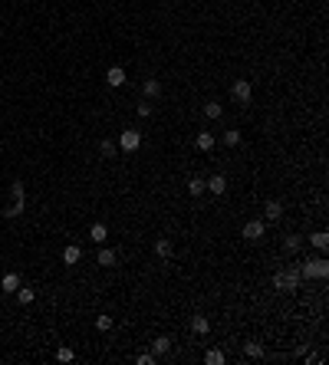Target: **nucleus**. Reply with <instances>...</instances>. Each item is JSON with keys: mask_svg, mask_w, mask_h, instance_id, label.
<instances>
[{"mask_svg": "<svg viewBox=\"0 0 329 365\" xmlns=\"http://www.w3.org/2000/svg\"><path fill=\"white\" fill-rule=\"evenodd\" d=\"M296 270H300V277H306V280H326V277H329V263H326V257H313V260L300 263Z\"/></svg>", "mask_w": 329, "mask_h": 365, "instance_id": "f257e3e1", "label": "nucleus"}, {"mask_svg": "<svg viewBox=\"0 0 329 365\" xmlns=\"http://www.w3.org/2000/svg\"><path fill=\"white\" fill-rule=\"evenodd\" d=\"M274 286H277V290H286V293L300 290V270H296V266H290V270L277 273V277H274Z\"/></svg>", "mask_w": 329, "mask_h": 365, "instance_id": "f03ea898", "label": "nucleus"}, {"mask_svg": "<svg viewBox=\"0 0 329 365\" xmlns=\"http://www.w3.org/2000/svg\"><path fill=\"white\" fill-rule=\"evenodd\" d=\"M230 99L247 105L250 99H254V82L250 79H234V86H230Z\"/></svg>", "mask_w": 329, "mask_h": 365, "instance_id": "7ed1b4c3", "label": "nucleus"}, {"mask_svg": "<svg viewBox=\"0 0 329 365\" xmlns=\"http://www.w3.org/2000/svg\"><path fill=\"white\" fill-rule=\"evenodd\" d=\"M118 148H122L125 155L138 151V148H142V132H138V129H125L122 135H118Z\"/></svg>", "mask_w": 329, "mask_h": 365, "instance_id": "20e7f679", "label": "nucleus"}, {"mask_svg": "<svg viewBox=\"0 0 329 365\" xmlns=\"http://www.w3.org/2000/svg\"><path fill=\"white\" fill-rule=\"evenodd\" d=\"M263 230H267V227H263V221H247V224H244V237H247V240H260Z\"/></svg>", "mask_w": 329, "mask_h": 365, "instance_id": "39448f33", "label": "nucleus"}, {"mask_svg": "<svg viewBox=\"0 0 329 365\" xmlns=\"http://www.w3.org/2000/svg\"><path fill=\"white\" fill-rule=\"evenodd\" d=\"M204 188L211 194H224V191H227V178H224V174H211V178L204 181Z\"/></svg>", "mask_w": 329, "mask_h": 365, "instance_id": "423d86ee", "label": "nucleus"}, {"mask_svg": "<svg viewBox=\"0 0 329 365\" xmlns=\"http://www.w3.org/2000/svg\"><path fill=\"white\" fill-rule=\"evenodd\" d=\"M106 82H109V86H112V89H118V86H125V69H122V66H112V69H109V73H106Z\"/></svg>", "mask_w": 329, "mask_h": 365, "instance_id": "0eeeda50", "label": "nucleus"}, {"mask_svg": "<svg viewBox=\"0 0 329 365\" xmlns=\"http://www.w3.org/2000/svg\"><path fill=\"white\" fill-rule=\"evenodd\" d=\"M194 145H198L201 151H211L214 145H218V138H214L211 132H198V138H194Z\"/></svg>", "mask_w": 329, "mask_h": 365, "instance_id": "6e6552de", "label": "nucleus"}, {"mask_svg": "<svg viewBox=\"0 0 329 365\" xmlns=\"http://www.w3.org/2000/svg\"><path fill=\"white\" fill-rule=\"evenodd\" d=\"M89 240H93V244H106L109 240L106 224H93V227H89Z\"/></svg>", "mask_w": 329, "mask_h": 365, "instance_id": "1a4fd4ad", "label": "nucleus"}, {"mask_svg": "<svg viewBox=\"0 0 329 365\" xmlns=\"http://www.w3.org/2000/svg\"><path fill=\"white\" fill-rule=\"evenodd\" d=\"M0 290H4V293H17V290H20V277H17V273H4Z\"/></svg>", "mask_w": 329, "mask_h": 365, "instance_id": "9d476101", "label": "nucleus"}, {"mask_svg": "<svg viewBox=\"0 0 329 365\" xmlns=\"http://www.w3.org/2000/svg\"><path fill=\"white\" fill-rule=\"evenodd\" d=\"M221 115H224V105H221L218 99H211V102L204 105V118H211V122H218Z\"/></svg>", "mask_w": 329, "mask_h": 365, "instance_id": "9b49d317", "label": "nucleus"}, {"mask_svg": "<svg viewBox=\"0 0 329 365\" xmlns=\"http://www.w3.org/2000/svg\"><path fill=\"white\" fill-rule=\"evenodd\" d=\"M142 93L148 96V99H158V96H162V82H158V79H145L142 82Z\"/></svg>", "mask_w": 329, "mask_h": 365, "instance_id": "f8f14e48", "label": "nucleus"}, {"mask_svg": "<svg viewBox=\"0 0 329 365\" xmlns=\"http://www.w3.org/2000/svg\"><path fill=\"white\" fill-rule=\"evenodd\" d=\"M207 329H211V322H207V316H191V332H198V336H207Z\"/></svg>", "mask_w": 329, "mask_h": 365, "instance_id": "ddd939ff", "label": "nucleus"}, {"mask_svg": "<svg viewBox=\"0 0 329 365\" xmlns=\"http://www.w3.org/2000/svg\"><path fill=\"white\" fill-rule=\"evenodd\" d=\"M171 240H168V237H158V240H155V254L158 257H162V260H168V257H171Z\"/></svg>", "mask_w": 329, "mask_h": 365, "instance_id": "4468645a", "label": "nucleus"}, {"mask_svg": "<svg viewBox=\"0 0 329 365\" xmlns=\"http://www.w3.org/2000/svg\"><path fill=\"white\" fill-rule=\"evenodd\" d=\"M79 257H82V250L76 247V244H69V247L63 250V263H69V266H73V263H79Z\"/></svg>", "mask_w": 329, "mask_h": 365, "instance_id": "2eb2a0df", "label": "nucleus"}, {"mask_svg": "<svg viewBox=\"0 0 329 365\" xmlns=\"http://www.w3.org/2000/svg\"><path fill=\"white\" fill-rule=\"evenodd\" d=\"M263 214H267V221H280V214H283V204H280V201H267Z\"/></svg>", "mask_w": 329, "mask_h": 365, "instance_id": "dca6fc26", "label": "nucleus"}, {"mask_svg": "<svg viewBox=\"0 0 329 365\" xmlns=\"http://www.w3.org/2000/svg\"><path fill=\"white\" fill-rule=\"evenodd\" d=\"M204 365H224V352L221 349H207L204 352Z\"/></svg>", "mask_w": 329, "mask_h": 365, "instance_id": "f3484780", "label": "nucleus"}, {"mask_svg": "<svg viewBox=\"0 0 329 365\" xmlns=\"http://www.w3.org/2000/svg\"><path fill=\"white\" fill-rule=\"evenodd\" d=\"M152 349H155V355H165L168 349H171V339H168V336H158V339L152 342Z\"/></svg>", "mask_w": 329, "mask_h": 365, "instance_id": "a211bd4d", "label": "nucleus"}, {"mask_svg": "<svg viewBox=\"0 0 329 365\" xmlns=\"http://www.w3.org/2000/svg\"><path fill=\"white\" fill-rule=\"evenodd\" d=\"M221 142H224V145H227V148H234V145H241V132H237V129H230V132H224V135H221Z\"/></svg>", "mask_w": 329, "mask_h": 365, "instance_id": "6ab92c4d", "label": "nucleus"}, {"mask_svg": "<svg viewBox=\"0 0 329 365\" xmlns=\"http://www.w3.org/2000/svg\"><path fill=\"white\" fill-rule=\"evenodd\" d=\"M17 299H20V306H30L33 299H37V293L26 290V286H20V290H17Z\"/></svg>", "mask_w": 329, "mask_h": 365, "instance_id": "aec40b11", "label": "nucleus"}, {"mask_svg": "<svg viewBox=\"0 0 329 365\" xmlns=\"http://www.w3.org/2000/svg\"><path fill=\"white\" fill-rule=\"evenodd\" d=\"M310 244H313V247H319V250H326L329 247V234H326V230H319V234L310 237Z\"/></svg>", "mask_w": 329, "mask_h": 365, "instance_id": "412c9836", "label": "nucleus"}, {"mask_svg": "<svg viewBox=\"0 0 329 365\" xmlns=\"http://www.w3.org/2000/svg\"><path fill=\"white\" fill-rule=\"evenodd\" d=\"M188 194H194V198L204 194V178H191V181H188Z\"/></svg>", "mask_w": 329, "mask_h": 365, "instance_id": "4be33fe9", "label": "nucleus"}, {"mask_svg": "<svg viewBox=\"0 0 329 365\" xmlns=\"http://www.w3.org/2000/svg\"><path fill=\"white\" fill-rule=\"evenodd\" d=\"M99 266H115V250H99Z\"/></svg>", "mask_w": 329, "mask_h": 365, "instance_id": "5701e85b", "label": "nucleus"}, {"mask_svg": "<svg viewBox=\"0 0 329 365\" xmlns=\"http://www.w3.org/2000/svg\"><path fill=\"white\" fill-rule=\"evenodd\" d=\"M112 326H115V319H112V316H96V329H99V332H109Z\"/></svg>", "mask_w": 329, "mask_h": 365, "instance_id": "b1692460", "label": "nucleus"}, {"mask_svg": "<svg viewBox=\"0 0 329 365\" xmlns=\"http://www.w3.org/2000/svg\"><path fill=\"white\" fill-rule=\"evenodd\" d=\"M20 214H23V201H13L4 207V217H20Z\"/></svg>", "mask_w": 329, "mask_h": 365, "instance_id": "393cba45", "label": "nucleus"}, {"mask_svg": "<svg viewBox=\"0 0 329 365\" xmlns=\"http://www.w3.org/2000/svg\"><path fill=\"white\" fill-rule=\"evenodd\" d=\"M300 247H303V237H300V234H290V237H286V250H290V254H296Z\"/></svg>", "mask_w": 329, "mask_h": 365, "instance_id": "a878e982", "label": "nucleus"}, {"mask_svg": "<svg viewBox=\"0 0 329 365\" xmlns=\"http://www.w3.org/2000/svg\"><path fill=\"white\" fill-rule=\"evenodd\" d=\"M244 352H247L250 359H260V355H263V346H260V342H247V346H244Z\"/></svg>", "mask_w": 329, "mask_h": 365, "instance_id": "bb28decb", "label": "nucleus"}, {"mask_svg": "<svg viewBox=\"0 0 329 365\" xmlns=\"http://www.w3.org/2000/svg\"><path fill=\"white\" fill-rule=\"evenodd\" d=\"M99 151H102V158H112V155H115V142L102 138V142H99Z\"/></svg>", "mask_w": 329, "mask_h": 365, "instance_id": "cd10ccee", "label": "nucleus"}, {"mask_svg": "<svg viewBox=\"0 0 329 365\" xmlns=\"http://www.w3.org/2000/svg\"><path fill=\"white\" fill-rule=\"evenodd\" d=\"M56 359H59V362H73V359H76V352H73L69 346H63V349H56Z\"/></svg>", "mask_w": 329, "mask_h": 365, "instance_id": "c85d7f7f", "label": "nucleus"}, {"mask_svg": "<svg viewBox=\"0 0 329 365\" xmlns=\"http://www.w3.org/2000/svg\"><path fill=\"white\" fill-rule=\"evenodd\" d=\"M10 194H13V201H23L26 198V188L20 185V181H13V188H10Z\"/></svg>", "mask_w": 329, "mask_h": 365, "instance_id": "c756f323", "label": "nucleus"}, {"mask_svg": "<svg viewBox=\"0 0 329 365\" xmlns=\"http://www.w3.org/2000/svg\"><path fill=\"white\" fill-rule=\"evenodd\" d=\"M138 365H155V352H142L138 355Z\"/></svg>", "mask_w": 329, "mask_h": 365, "instance_id": "7c9ffc66", "label": "nucleus"}, {"mask_svg": "<svg viewBox=\"0 0 329 365\" xmlns=\"http://www.w3.org/2000/svg\"><path fill=\"white\" fill-rule=\"evenodd\" d=\"M138 115L148 118V115H152V102H138Z\"/></svg>", "mask_w": 329, "mask_h": 365, "instance_id": "2f4dec72", "label": "nucleus"}]
</instances>
